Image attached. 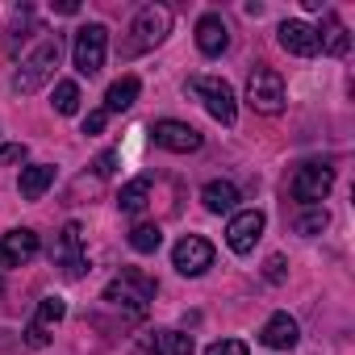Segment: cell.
Masks as SVG:
<instances>
[{
  "label": "cell",
  "instance_id": "1",
  "mask_svg": "<svg viewBox=\"0 0 355 355\" xmlns=\"http://www.w3.org/2000/svg\"><path fill=\"white\" fill-rule=\"evenodd\" d=\"M155 293H159V284H155L146 272H138V268H125L121 276H113V280H109V288H105V301H109V305H121V309H130V318H142V313H146V305L155 301Z\"/></svg>",
  "mask_w": 355,
  "mask_h": 355
},
{
  "label": "cell",
  "instance_id": "2",
  "mask_svg": "<svg viewBox=\"0 0 355 355\" xmlns=\"http://www.w3.org/2000/svg\"><path fill=\"white\" fill-rule=\"evenodd\" d=\"M167 30H171V13L163 9V5H146V9H138V17H134V26H130V42H125V59H134V55H146V51H155L163 38H167Z\"/></svg>",
  "mask_w": 355,
  "mask_h": 355
},
{
  "label": "cell",
  "instance_id": "3",
  "mask_svg": "<svg viewBox=\"0 0 355 355\" xmlns=\"http://www.w3.org/2000/svg\"><path fill=\"white\" fill-rule=\"evenodd\" d=\"M59 55H63V46H59V38H46L26 63H21V71L13 76V92L17 96H34L51 76H55V67H59Z\"/></svg>",
  "mask_w": 355,
  "mask_h": 355
},
{
  "label": "cell",
  "instance_id": "4",
  "mask_svg": "<svg viewBox=\"0 0 355 355\" xmlns=\"http://www.w3.org/2000/svg\"><path fill=\"white\" fill-rule=\"evenodd\" d=\"M189 92L201 96V105L209 109L214 121H222V125H234L239 121V101H234V88L226 80H218V76H193L189 80Z\"/></svg>",
  "mask_w": 355,
  "mask_h": 355
},
{
  "label": "cell",
  "instance_id": "5",
  "mask_svg": "<svg viewBox=\"0 0 355 355\" xmlns=\"http://www.w3.org/2000/svg\"><path fill=\"white\" fill-rule=\"evenodd\" d=\"M105 51H109V30L101 26V21H92V26H84V30H76V46H71V63H76V71L80 76H96L101 67H105Z\"/></svg>",
  "mask_w": 355,
  "mask_h": 355
},
{
  "label": "cell",
  "instance_id": "6",
  "mask_svg": "<svg viewBox=\"0 0 355 355\" xmlns=\"http://www.w3.org/2000/svg\"><path fill=\"white\" fill-rule=\"evenodd\" d=\"M330 189H334V167H330V163H301V167L293 171V180H288V193H293V201H301V205L326 201Z\"/></svg>",
  "mask_w": 355,
  "mask_h": 355
},
{
  "label": "cell",
  "instance_id": "7",
  "mask_svg": "<svg viewBox=\"0 0 355 355\" xmlns=\"http://www.w3.org/2000/svg\"><path fill=\"white\" fill-rule=\"evenodd\" d=\"M247 101L255 113H280L284 109V76L272 71V67H255L251 80H247Z\"/></svg>",
  "mask_w": 355,
  "mask_h": 355
},
{
  "label": "cell",
  "instance_id": "8",
  "mask_svg": "<svg viewBox=\"0 0 355 355\" xmlns=\"http://www.w3.org/2000/svg\"><path fill=\"white\" fill-rule=\"evenodd\" d=\"M171 263H175L180 276H205L214 268V243L201 239V234H184L171 251Z\"/></svg>",
  "mask_w": 355,
  "mask_h": 355
},
{
  "label": "cell",
  "instance_id": "9",
  "mask_svg": "<svg viewBox=\"0 0 355 355\" xmlns=\"http://www.w3.org/2000/svg\"><path fill=\"white\" fill-rule=\"evenodd\" d=\"M263 226H268V218H263L259 209H239V214H230V226H226L230 251H234V255H251L255 243H259V234H263Z\"/></svg>",
  "mask_w": 355,
  "mask_h": 355
},
{
  "label": "cell",
  "instance_id": "10",
  "mask_svg": "<svg viewBox=\"0 0 355 355\" xmlns=\"http://www.w3.org/2000/svg\"><path fill=\"white\" fill-rule=\"evenodd\" d=\"M55 259H59V268H63L71 280L88 272V255H84V226H80V222H67V226H63L59 247H55Z\"/></svg>",
  "mask_w": 355,
  "mask_h": 355
},
{
  "label": "cell",
  "instance_id": "11",
  "mask_svg": "<svg viewBox=\"0 0 355 355\" xmlns=\"http://www.w3.org/2000/svg\"><path fill=\"white\" fill-rule=\"evenodd\" d=\"M155 142L163 146V150H175V155H189V150H201V130L197 125H189V121H159L155 125Z\"/></svg>",
  "mask_w": 355,
  "mask_h": 355
},
{
  "label": "cell",
  "instance_id": "12",
  "mask_svg": "<svg viewBox=\"0 0 355 355\" xmlns=\"http://www.w3.org/2000/svg\"><path fill=\"white\" fill-rule=\"evenodd\" d=\"M38 251H42V243H38L34 230H9V234H0V263H9V268L30 263Z\"/></svg>",
  "mask_w": 355,
  "mask_h": 355
},
{
  "label": "cell",
  "instance_id": "13",
  "mask_svg": "<svg viewBox=\"0 0 355 355\" xmlns=\"http://www.w3.org/2000/svg\"><path fill=\"white\" fill-rule=\"evenodd\" d=\"M280 46L288 51V55H301V59H313L322 46H318V34H313V26H305V21H280Z\"/></svg>",
  "mask_w": 355,
  "mask_h": 355
},
{
  "label": "cell",
  "instance_id": "14",
  "mask_svg": "<svg viewBox=\"0 0 355 355\" xmlns=\"http://www.w3.org/2000/svg\"><path fill=\"white\" fill-rule=\"evenodd\" d=\"M197 46H201V55H209V59L230 46V30H226V21H222L218 13H205V17L197 21Z\"/></svg>",
  "mask_w": 355,
  "mask_h": 355
},
{
  "label": "cell",
  "instance_id": "15",
  "mask_svg": "<svg viewBox=\"0 0 355 355\" xmlns=\"http://www.w3.org/2000/svg\"><path fill=\"white\" fill-rule=\"evenodd\" d=\"M142 343L150 355H193V334L184 330H150Z\"/></svg>",
  "mask_w": 355,
  "mask_h": 355
},
{
  "label": "cell",
  "instance_id": "16",
  "mask_svg": "<svg viewBox=\"0 0 355 355\" xmlns=\"http://www.w3.org/2000/svg\"><path fill=\"white\" fill-rule=\"evenodd\" d=\"M313 34H318V46H322L326 55H347V51H351L347 26L338 21V13H334V9H326V17H322V30H313Z\"/></svg>",
  "mask_w": 355,
  "mask_h": 355
},
{
  "label": "cell",
  "instance_id": "17",
  "mask_svg": "<svg viewBox=\"0 0 355 355\" xmlns=\"http://www.w3.org/2000/svg\"><path fill=\"white\" fill-rule=\"evenodd\" d=\"M259 338H263L272 351H288V347H297V322H293L288 313H272V318L263 322Z\"/></svg>",
  "mask_w": 355,
  "mask_h": 355
},
{
  "label": "cell",
  "instance_id": "18",
  "mask_svg": "<svg viewBox=\"0 0 355 355\" xmlns=\"http://www.w3.org/2000/svg\"><path fill=\"white\" fill-rule=\"evenodd\" d=\"M51 184H55V167H51V163L21 167V201H42Z\"/></svg>",
  "mask_w": 355,
  "mask_h": 355
},
{
  "label": "cell",
  "instance_id": "19",
  "mask_svg": "<svg viewBox=\"0 0 355 355\" xmlns=\"http://www.w3.org/2000/svg\"><path fill=\"white\" fill-rule=\"evenodd\" d=\"M201 201H205L209 214H234V209H239V189H234L230 180H209V184L201 189Z\"/></svg>",
  "mask_w": 355,
  "mask_h": 355
},
{
  "label": "cell",
  "instance_id": "20",
  "mask_svg": "<svg viewBox=\"0 0 355 355\" xmlns=\"http://www.w3.org/2000/svg\"><path fill=\"white\" fill-rule=\"evenodd\" d=\"M138 76H121V80H113L109 84V92H105V113H125L134 101H138Z\"/></svg>",
  "mask_w": 355,
  "mask_h": 355
},
{
  "label": "cell",
  "instance_id": "21",
  "mask_svg": "<svg viewBox=\"0 0 355 355\" xmlns=\"http://www.w3.org/2000/svg\"><path fill=\"white\" fill-rule=\"evenodd\" d=\"M150 201V175H138V180H130L121 193H117V209L121 214H142Z\"/></svg>",
  "mask_w": 355,
  "mask_h": 355
},
{
  "label": "cell",
  "instance_id": "22",
  "mask_svg": "<svg viewBox=\"0 0 355 355\" xmlns=\"http://www.w3.org/2000/svg\"><path fill=\"white\" fill-rule=\"evenodd\" d=\"M159 243H163V230H159L155 222H138V226L130 230V247H134L138 255H155Z\"/></svg>",
  "mask_w": 355,
  "mask_h": 355
},
{
  "label": "cell",
  "instance_id": "23",
  "mask_svg": "<svg viewBox=\"0 0 355 355\" xmlns=\"http://www.w3.org/2000/svg\"><path fill=\"white\" fill-rule=\"evenodd\" d=\"M63 318H67V301H63V297H42V301H38V313H34V326L51 330V326H59Z\"/></svg>",
  "mask_w": 355,
  "mask_h": 355
},
{
  "label": "cell",
  "instance_id": "24",
  "mask_svg": "<svg viewBox=\"0 0 355 355\" xmlns=\"http://www.w3.org/2000/svg\"><path fill=\"white\" fill-rule=\"evenodd\" d=\"M55 109H59L63 117H71V113L80 109V84H76V80L55 84Z\"/></svg>",
  "mask_w": 355,
  "mask_h": 355
},
{
  "label": "cell",
  "instance_id": "25",
  "mask_svg": "<svg viewBox=\"0 0 355 355\" xmlns=\"http://www.w3.org/2000/svg\"><path fill=\"white\" fill-rule=\"evenodd\" d=\"M326 226H330L326 209H313V205H309V214H301V218H297V234H322Z\"/></svg>",
  "mask_w": 355,
  "mask_h": 355
},
{
  "label": "cell",
  "instance_id": "26",
  "mask_svg": "<svg viewBox=\"0 0 355 355\" xmlns=\"http://www.w3.org/2000/svg\"><path fill=\"white\" fill-rule=\"evenodd\" d=\"M26 159V142H0V167L5 163H21Z\"/></svg>",
  "mask_w": 355,
  "mask_h": 355
},
{
  "label": "cell",
  "instance_id": "27",
  "mask_svg": "<svg viewBox=\"0 0 355 355\" xmlns=\"http://www.w3.org/2000/svg\"><path fill=\"white\" fill-rule=\"evenodd\" d=\"M205 355H247V343H239V338H222V343H214Z\"/></svg>",
  "mask_w": 355,
  "mask_h": 355
},
{
  "label": "cell",
  "instance_id": "28",
  "mask_svg": "<svg viewBox=\"0 0 355 355\" xmlns=\"http://www.w3.org/2000/svg\"><path fill=\"white\" fill-rule=\"evenodd\" d=\"M105 121H109V113H105V109H92V113L84 117V134H101Z\"/></svg>",
  "mask_w": 355,
  "mask_h": 355
},
{
  "label": "cell",
  "instance_id": "29",
  "mask_svg": "<svg viewBox=\"0 0 355 355\" xmlns=\"http://www.w3.org/2000/svg\"><path fill=\"white\" fill-rule=\"evenodd\" d=\"M263 276H268L272 284H280V280H284V259H280V255H272V259L263 263Z\"/></svg>",
  "mask_w": 355,
  "mask_h": 355
},
{
  "label": "cell",
  "instance_id": "30",
  "mask_svg": "<svg viewBox=\"0 0 355 355\" xmlns=\"http://www.w3.org/2000/svg\"><path fill=\"white\" fill-rule=\"evenodd\" d=\"M113 171H117V150H105L96 159V175H113Z\"/></svg>",
  "mask_w": 355,
  "mask_h": 355
},
{
  "label": "cell",
  "instance_id": "31",
  "mask_svg": "<svg viewBox=\"0 0 355 355\" xmlns=\"http://www.w3.org/2000/svg\"><path fill=\"white\" fill-rule=\"evenodd\" d=\"M26 343H30V347H46V343H51V334H46L42 326H34V322H30V326H26Z\"/></svg>",
  "mask_w": 355,
  "mask_h": 355
},
{
  "label": "cell",
  "instance_id": "32",
  "mask_svg": "<svg viewBox=\"0 0 355 355\" xmlns=\"http://www.w3.org/2000/svg\"><path fill=\"white\" fill-rule=\"evenodd\" d=\"M55 13H63V17H71V13H80V5H76V0H59V5H55Z\"/></svg>",
  "mask_w": 355,
  "mask_h": 355
},
{
  "label": "cell",
  "instance_id": "33",
  "mask_svg": "<svg viewBox=\"0 0 355 355\" xmlns=\"http://www.w3.org/2000/svg\"><path fill=\"white\" fill-rule=\"evenodd\" d=\"M0 293H5V284H0Z\"/></svg>",
  "mask_w": 355,
  "mask_h": 355
}]
</instances>
